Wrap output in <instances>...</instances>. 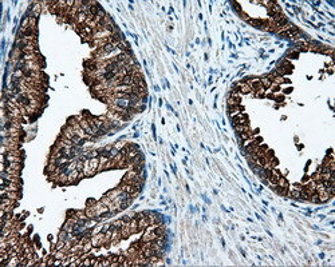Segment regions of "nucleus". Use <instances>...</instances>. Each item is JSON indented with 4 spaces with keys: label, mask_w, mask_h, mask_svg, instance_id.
I'll return each mask as SVG.
<instances>
[{
    "label": "nucleus",
    "mask_w": 335,
    "mask_h": 267,
    "mask_svg": "<svg viewBox=\"0 0 335 267\" xmlns=\"http://www.w3.org/2000/svg\"><path fill=\"white\" fill-rule=\"evenodd\" d=\"M260 82H262V86H263V88H270L271 86H272V83H274V80L271 79L270 76H265V77H263V79H260Z\"/></svg>",
    "instance_id": "obj_1"
},
{
    "label": "nucleus",
    "mask_w": 335,
    "mask_h": 267,
    "mask_svg": "<svg viewBox=\"0 0 335 267\" xmlns=\"http://www.w3.org/2000/svg\"><path fill=\"white\" fill-rule=\"evenodd\" d=\"M235 130H236L237 134L248 132V131H250V126L248 124H237V126H235Z\"/></svg>",
    "instance_id": "obj_2"
},
{
    "label": "nucleus",
    "mask_w": 335,
    "mask_h": 267,
    "mask_svg": "<svg viewBox=\"0 0 335 267\" xmlns=\"http://www.w3.org/2000/svg\"><path fill=\"white\" fill-rule=\"evenodd\" d=\"M288 195L295 198V199H300V190H292V191L288 192Z\"/></svg>",
    "instance_id": "obj_3"
}]
</instances>
